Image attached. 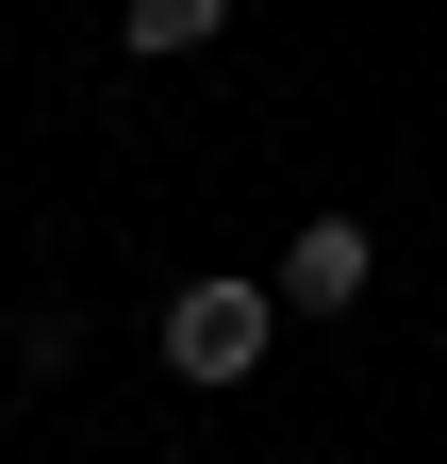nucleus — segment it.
<instances>
[{"instance_id": "1", "label": "nucleus", "mask_w": 447, "mask_h": 464, "mask_svg": "<svg viewBox=\"0 0 447 464\" xmlns=\"http://www.w3.org/2000/svg\"><path fill=\"white\" fill-rule=\"evenodd\" d=\"M265 332H282V282H249V266H199L183 299H166V332H149V348H166V365H183L199 398H233V382L265 365Z\"/></svg>"}, {"instance_id": "2", "label": "nucleus", "mask_w": 447, "mask_h": 464, "mask_svg": "<svg viewBox=\"0 0 447 464\" xmlns=\"http://www.w3.org/2000/svg\"><path fill=\"white\" fill-rule=\"evenodd\" d=\"M265 282H282V315H348L365 282H381V232H365V216H299Z\"/></svg>"}, {"instance_id": "3", "label": "nucleus", "mask_w": 447, "mask_h": 464, "mask_svg": "<svg viewBox=\"0 0 447 464\" xmlns=\"http://www.w3.org/2000/svg\"><path fill=\"white\" fill-rule=\"evenodd\" d=\"M215 34H233V0H133V67H183Z\"/></svg>"}]
</instances>
